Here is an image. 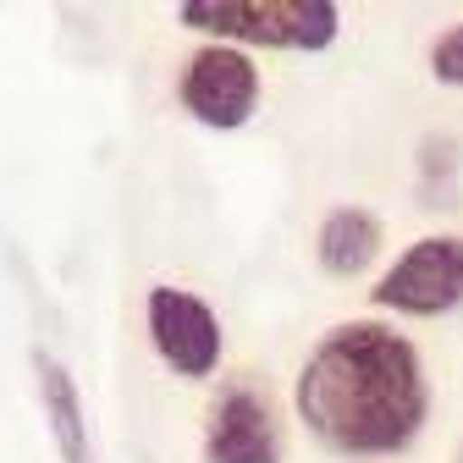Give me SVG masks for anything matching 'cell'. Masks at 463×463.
Masks as SVG:
<instances>
[{"instance_id": "cell-2", "label": "cell", "mask_w": 463, "mask_h": 463, "mask_svg": "<svg viewBox=\"0 0 463 463\" xmlns=\"http://www.w3.org/2000/svg\"><path fill=\"white\" fill-rule=\"evenodd\" d=\"M177 23L238 50H331L342 33L336 0H183Z\"/></svg>"}, {"instance_id": "cell-6", "label": "cell", "mask_w": 463, "mask_h": 463, "mask_svg": "<svg viewBox=\"0 0 463 463\" xmlns=\"http://www.w3.org/2000/svg\"><path fill=\"white\" fill-rule=\"evenodd\" d=\"M204 463H281V420L270 392L254 381H226L210 402Z\"/></svg>"}, {"instance_id": "cell-1", "label": "cell", "mask_w": 463, "mask_h": 463, "mask_svg": "<svg viewBox=\"0 0 463 463\" xmlns=\"http://www.w3.org/2000/svg\"><path fill=\"white\" fill-rule=\"evenodd\" d=\"M293 409L336 458H397L430 420L425 359L386 320H342L309 347Z\"/></svg>"}, {"instance_id": "cell-5", "label": "cell", "mask_w": 463, "mask_h": 463, "mask_svg": "<svg viewBox=\"0 0 463 463\" xmlns=\"http://www.w3.org/2000/svg\"><path fill=\"white\" fill-rule=\"evenodd\" d=\"M144 331H149V347L160 354V364L183 381H210L221 370V354H226V336H221V315L188 293V287H149L144 298Z\"/></svg>"}, {"instance_id": "cell-8", "label": "cell", "mask_w": 463, "mask_h": 463, "mask_svg": "<svg viewBox=\"0 0 463 463\" xmlns=\"http://www.w3.org/2000/svg\"><path fill=\"white\" fill-rule=\"evenodd\" d=\"M33 375H39V402H44V425H50V441L61 452V463H94V447H89V414H83V397H78V381L72 370L33 347Z\"/></svg>"}, {"instance_id": "cell-10", "label": "cell", "mask_w": 463, "mask_h": 463, "mask_svg": "<svg viewBox=\"0 0 463 463\" xmlns=\"http://www.w3.org/2000/svg\"><path fill=\"white\" fill-rule=\"evenodd\" d=\"M430 78L447 89H463V23H452L436 44H430Z\"/></svg>"}, {"instance_id": "cell-4", "label": "cell", "mask_w": 463, "mask_h": 463, "mask_svg": "<svg viewBox=\"0 0 463 463\" xmlns=\"http://www.w3.org/2000/svg\"><path fill=\"white\" fill-rule=\"evenodd\" d=\"M260 94H265L260 61L238 44H199L183 61V78H177L183 110L199 128H215V133L249 128V116L260 110Z\"/></svg>"}, {"instance_id": "cell-3", "label": "cell", "mask_w": 463, "mask_h": 463, "mask_svg": "<svg viewBox=\"0 0 463 463\" xmlns=\"http://www.w3.org/2000/svg\"><path fill=\"white\" fill-rule=\"evenodd\" d=\"M370 304L409 320H441L463 309V232L414 238L381 270V281L370 287Z\"/></svg>"}, {"instance_id": "cell-7", "label": "cell", "mask_w": 463, "mask_h": 463, "mask_svg": "<svg viewBox=\"0 0 463 463\" xmlns=\"http://www.w3.org/2000/svg\"><path fill=\"white\" fill-rule=\"evenodd\" d=\"M386 249V232H381V215L364 210V204H336L320 232H315V260L326 276H342V281H354L364 276Z\"/></svg>"}, {"instance_id": "cell-9", "label": "cell", "mask_w": 463, "mask_h": 463, "mask_svg": "<svg viewBox=\"0 0 463 463\" xmlns=\"http://www.w3.org/2000/svg\"><path fill=\"white\" fill-rule=\"evenodd\" d=\"M420 199H425V210H452V199H458V138L430 133L420 144Z\"/></svg>"}, {"instance_id": "cell-11", "label": "cell", "mask_w": 463, "mask_h": 463, "mask_svg": "<svg viewBox=\"0 0 463 463\" xmlns=\"http://www.w3.org/2000/svg\"><path fill=\"white\" fill-rule=\"evenodd\" d=\"M452 463H463V447H458V458H452Z\"/></svg>"}]
</instances>
